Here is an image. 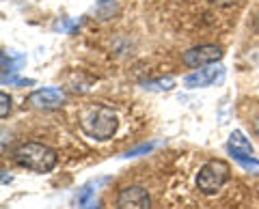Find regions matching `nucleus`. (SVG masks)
Returning <instances> with one entry per match:
<instances>
[{
	"label": "nucleus",
	"mask_w": 259,
	"mask_h": 209,
	"mask_svg": "<svg viewBox=\"0 0 259 209\" xmlns=\"http://www.w3.org/2000/svg\"><path fill=\"white\" fill-rule=\"evenodd\" d=\"M100 5H106V3H112V0H97Z\"/></svg>",
	"instance_id": "obj_17"
},
{
	"label": "nucleus",
	"mask_w": 259,
	"mask_h": 209,
	"mask_svg": "<svg viewBox=\"0 0 259 209\" xmlns=\"http://www.w3.org/2000/svg\"><path fill=\"white\" fill-rule=\"evenodd\" d=\"M227 153H229L233 160H238V158H250V155L255 153V149H253V144H250V140L244 136V132L233 130L231 136H229V140H227Z\"/></svg>",
	"instance_id": "obj_8"
},
{
	"label": "nucleus",
	"mask_w": 259,
	"mask_h": 209,
	"mask_svg": "<svg viewBox=\"0 0 259 209\" xmlns=\"http://www.w3.org/2000/svg\"><path fill=\"white\" fill-rule=\"evenodd\" d=\"M9 112H11V97L3 91V93H0V117L7 119V117H9Z\"/></svg>",
	"instance_id": "obj_14"
},
{
	"label": "nucleus",
	"mask_w": 259,
	"mask_h": 209,
	"mask_svg": "<svg viewBox=\"0 0 259 209\" xmlns=\"http://www.w3.org/2000/svg\"><path fill=\"white\" fill-rule=\"evenodd\" d=\"M236 162H238L242 168H244L246 173H255V175H259V160H255L253 155H250V158H238Z\"/></svg>",
	"instance_id": "obj_13"
},
{
	"label": "nucleus",
	"mask_w": 259,
	"mask_h": 209,
	"mask_svg": "<svg viewBox=\"0 0 259 209\" xmlns=\"http://www.w3.org/2000/svg\"><path fill=\"white\" fill-rule=\"evenodd\" d=\"M3 84L7 86V84H9V86H32V84H35V80H28V78H18V76H15V74H11V76H3Z\"/></svg>",
	"instance_id": "obj_12"
},
{
	"label": "nucleus",
	"mask_w": 259,
	"mask_h": 209,
	"mask_svg": "<svg viewBox=\"0 0 259 209\" xmlns=\"http://www.w3.org/2000/svg\"><path fill=\"white\" fill-rule=\"evenodd\" d=\"M212 7H216V9H229V7L233 5H238L240 0H207Z\"/></svg>",
	"instance_id": "obj_15"
},
{
	"label": "nucleus",
	"mask_w": 259,
	"mask_h": 209,
	"mask_svg": "<svg viewBox=\"0 0 259 209\" xmlns=\"http://www.w3.org/2000/svg\"><path fill=\"white\" fill-rule=\"evenodd\" d=\"M255 132L259 134V121H255Z\"/></svg>",
	"instance_id": "obj_18"
},
{
	"label": "nucleus",
	"mask_w": 259,
	"mask_h": 209,
	"mask_svg": "<svg viewBox=\"0 0 259 209\" xmlns=\"http://www.w3.org/2000/svg\"><path fill=\"white\" fill-rule=\"evenodd\" d=\"M65 101H67V97L61 88H37L26 97V103H30L37 110H59L63 108Z\"/></svg>",
	"instance_id": "obj_6"
},
{
	"label": "nucleus",
	"mask_w": 259,
	"mask_h": 209,
	"mask_svg": "<svg viewBox=\"0 0 259 209\" xmlns=\"http://www.w3.org/2000/svg\"><path fill=\"white\" fill-rule=\"evenodd\" d=\"M78 125L87 138L106 142L119 130V117L106 103H89L78 112Z\"/></svg>",
	"instance_id": "obj_1"
},
{
	"label": "nucleus",
	"mask_w": 259,
	"mask_h": 209,
	"mask_svg": "<svg viewBox=\"0 0 259 209\" xmlns=\"http://www.w3.org/2000/svg\"><path fill=\"white\" fill-rule=\"evenodd\" d=\"M143 88H147L151 93H166V91H173L175 88V80L171 76L158 78V80H147V82L143 84Z\"/></svg>",
	"instance_id": "obj_10"
},
{
	"label": "nucleus",
	"mask_w": 259,
	"mask_h": 209,
	"mask_svg": "<svg viewBox=\"0 0 259 209\" xmlns=\"http://www.w3.org/2000/svg\"><path fill=\"white\" fill-rule=\"evenodd\" d=\"M229 179H231L229 162H225V160H221V158H214V160H207V162L199 168L197 188H199L201 194L214 196L227 186V181Z\"/></svg>",
	"instance_id": "obj_3"
},
{
	"label": "nucleus",
	"mask_w": 259,
	"mask_h": 209,
	"mask_svg": "<svg viewBox=\"0 0 259 209\" xmlns=\"http://www.w3.org/2000/svg\"><path fill=\"white\" fill-rule=\"evenodd\" d=\"M158 147V142H145V144H139L136 149H130L127 153H125V158H139V155H147V153H151L153 149Z\"/></svg>",
	"instance_id": "obj_11"
},
{
	"label": "nucleus",
	"mask_w": 259,
	"mask_h": 209,
	"mask_svg": "<svg viewBox=\"0 0 259 209\" xmlns=\"http://www.w3.org/2000/svg\"><path fill=\"white\" fill-rule=\"evenodd\" d=\"M253 30H255V35H259V13H257V18L253 22Z\"/></svg>",
	"instance_id": "obj_16"
},
{
	"label": "nucleus",
	"mask_w": 259,
	"mask_h": 209,
	"mask_svg": "<svg viewBox=\"0 0 259 209\" xmlns=\"http://www.w3.org/2000/svg\"><path fill=\"white\" fill-rule=\"evenodd\" d=\"M225 56L223 47L221 45H212V43H205V45H197V47H190L186 50L182 56V63L190 69H197V67H207V65H216Z\"/></svg>",
	"instance_id": "obj_4"
},
{
	"label": "nucleus",
	"mask_w": 259,
	"mask_h": 209,
	"mask_svg": "<svg viewBox=\"0 0 259 209\" xmlns=\"http://www.w3.org/2000/svg\"><path fill=\"white\" fill-rule=\"evenodd\" d=\"M117 209H151V194L143 186H123L115 196Z\"/></svg>",
	"instance_id": "obj_5"
},
{
	"label": "nucleus",
	"mask_w": 259,
	"mask_h": 209,
	"mask_svg": "<svg viewBox=\"0 0 259 209\" xmlns=\"http://www.w3.org/2000/svg\"><path fill=\"white\" fill-rule=\"evenodd\" d=\"M225 76V67L221 65H207V67H199L197 71L184 76L182 84L186 88H205V86H212L214 82H218Z\"/></svg>",
	"instance_id": "obj_7"
},
{
	"label": "nucleus",
	"mask_w": 259,
	"mask_h": 209,
	"mask_svg": "<svg viewBox=\"0 0 259 209\" xmlns=\"http://www.w3.org/2000/svg\"><path fill=\"white\" fill-rule=\"evenodd\" d=\"M15 164L26 168V171L46 175L52 173L56 164H59V155L52 147H48L44 142H22L18 149L13 151Z\"/></svg>",
	"instance_id": "obj_2"
},
{
	"label": "nucleus",
	"mask_w": 259,
	"mask_h": 209,
	"mask_svg": "<svg viewBox=\"0 0 259 209\" xmlns=\"http://www.w3.org/2000/svg\"><path fill=\"white\" fill-rule=\"evenodd\" d=\"M26 63V56L18 54V56H11L3 52V76H11V74H18L20 67Z\"/></svg>",
	"instance_id": "obj_9"
}]
</instances>
